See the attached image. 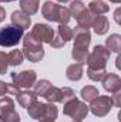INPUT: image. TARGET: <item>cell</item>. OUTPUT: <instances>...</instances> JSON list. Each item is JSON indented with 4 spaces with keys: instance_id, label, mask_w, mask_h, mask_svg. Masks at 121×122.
Segmentation results:
<instances>
[{
    "instance_id": "277c9868",
    "label": "cell",
    "mask_w": 121,
    "mask_h": 122,
    "mask_svg": "<svg viewBox=\"0 0 121 122\" xmlns=\"http://www.w3.org/2000/svg\"><path fill=\"white\" fill-rule=\"evenodd\" d=\"M108 58H110V50L105 48L104 46H97V47H94V51L87 58L88 68H91V70H104Z\"/></svg>"
},
{
    "instance_id": "d6a6232c",
    "label": "cell",
    "mask_w": 121,
    "mask_h": 122,
    "mask_svg": "<svg viewBox=\"0 0 121 122\" xmlns=\"http://www.w3.org/2000/svg\"><path fill=\"white\" fill-rule=\"evenodd\" d=\"M20 92V88L16 87L14 84H9L7 85V94H11V95H17Z\"/></svg>"
},
{
    "instance_id": "836d02e7",
    "label": "cell",
    "mask_w": 121,
    "mask_h": 122,
    "mask_svg": "<svg viewBox=\"0 0 121 122\" xmlns=\"http://www.w3.org/2000/svg\"><path fill=\"white\" fill-rule=\"evenodd\" d=\"M4 94H7V84L0 81V97H3Z\"/></svg>"
},
{
    "instance_id": "9a60e30c",
    "label": "cell",
    "mask_w": 121,
    "mask_h": 122,
    "mask_svg": "<svg viewBox=\"0 0 121 122\" xmlns=\"http://www.w3.org/2000/svg\"><path fill=\"white\" fill-rule=\"evenodd\" d=\"M20 7L23 13L31 16L38 10V0H20Z\"/></svg>"
},
{
    "instance_id": "d6986e66",
    "label": "cell",
    "mask_w": 121,
    "mask_h": 122,
    "mask_svg": "<svg viewBox=\"0 0 121 122\" xmlns=\"http://www.w3.org/2000/svg\"><path fill=\"white\" fill-rule=\"evenodd\" d=\"M44 109H46V104H40V102H37V101L33 102L30 107H27L29 115H30L31 118H34V119H38V118L43 115Z\"/></svg>"
},
{
    "instance_id": "4fadbf2b",
    "label": "cell",
    "mask_w": 121,
    "mask_h": 122,
    "mask_svg": "<svg viewBox=\"0 0 121 122\" xmlns=\"http://www.w3.org/2000/svg\"><path fill=\"white\" fill-rule=\"evenodd\" d=\"M16 97H17V102H19L22 107H24V108L30 107L31 104H33V102H36V99H37V95H36V92H34V91L19 92Z\"/></svg>"
},
{
    "instance_id": "8fae6325",
    "label": "cell",
    "mask_w": 121,
    "mask_h": 122,
    "mask_svg": "<svg viewBox=\"0 0 121 122\" xmlns=\"http://www.w3.org/2000/svg\"><path fill=\"white\" fill-rule=\"evenodd\" d=\"M103 84L104 88L110 92H117L121 88V80L116 74H105V77L103 78Z\"/></svg>"
},
{
    "instance_id": "1f68e13d",
    "label": "cell",
    "mask_w": 121,
    "mask_h": 122,
    "mask_svg": "<svg viewBox=\"0 0 121 122\" xmlns=\"http://www.w3.org/2000/svg\"><path fill=\"white\" fill-rule=\"evenodd\" d=\"M64 44H66V43L61 40L60 37H59V34H57L56 37H53V40L50 41V46H51V47H54V48H60V47H63Z\"/></svg>"
},
{
    "instance_id": "44dd1931",
    "label": "cell",
    "mask_w": 121,
    "mask_h": 122,
    "mask_svg": "<svg viewBox=\"0 0 121 122\" xmlns=\"http://www.w3.org/2000/svg\"><path fill=\"white\" fill-rule=\"evenodd\" d=\"M98 95H100V94H98V90H97L95 87H93V85H87V87H84V88L81 90V97H83V99H86L87 102L94 101Z\"/></svg>"
},
{
    "instance_id": "603a6c76",
    "label": "cell",
    "mask_w": 121,
    "mask_h": 122,
    "mask_svg": "<svg viewBox=\"0 0 121 122\" xmlns=\"http://www.w3.org/2000/svg\"><path fill=\"white\" fill-rule=\"evenodd\" d=\"M0 122H20V115L14 109L0 112Z\"/></svg>"
},
{
    "instance_id": "cb8c5ba5",
    "label": "cell",
    "mask_w": 121,
    "mask_h": 122,
    "mask_svg": "<svg viewBox=\"0 0 121 122\" xmlns=\"http://www.w3.org/2000/svg\"><path fill=\"white\" fill-rule=\"evenodd\" d=\"M107 47L110 51H114V53H118L121 48V38L118 34H113L110 36V38H107Z\"/></svg>"
},
{
    "instance_id": "2e32d148",
    "label": "cell",
    "mask_w": 121,
    "mask_h": 122,
    "mask_svg": "<svg viewBox=\"0 0 121 122\" xmlns=\"http://www.w3.org/2000/svg\"><path fill=\"white\" fill-rule=\"evenodd\" d=\"M83 77V64H73L67 68V78L71 81H78Z\"/></svg>"
},
{
    "instance_id": "ba28073f",
    "label": "cell",
    "mask_w": 121,
    "mask_h": 122,
    "mask_svg": "<svg viewBox=\"0 0 121 122\" xmlns=\"http://www.w3.org/2000/svg\"><path fill=\"white\" fill-rule=\"evenodd\" d=\"M113 107V101L111 97H105V95H98L94 101H91L90 109L91 112L97 117H104L110 112Z\"/></svg>"
},
{
    "instance_id": "3957f363",
    "label": "cell",
    "mask_w": 121,
    "mask_h": 122,
    "mask_svg": "<svg viewBox=\"0 0 121 122\" xmlns=\"http://www.w3.org/2000/svg\"><path fill=\"white\" fill-rule=\"evenodd\" d=\"M23 46H24V48H23L24 50V54L23 56H26L30 61L37 62V61H40L43 58V56H44L43 46H41V43H38L37 40H34L31 37L30 33L23 38Z\"/></svg>"
},
{
    "instance_id": "7c38bea8",
    "label": "cell",
    "mask_w": 121,
    "mask_h": 122,
    "mask_svg": "<svg viewBox=\"0 0 121 122\" xmlns=\"http://www.w3.org/2000/svg\"><path fill=\"white\" fill-rule=\"evenodd\" d=\"M95 14H93L90 10H84L81 14H78L76 19H77V23H78V27H83V29H90L93 27V24H94V20H95Z\"/></svg>"
},
{
    "instance_id": "484cf974",
    "label": "cell",
    "mask_w": 121,
    "mask_h": 122,
    "mask_svg": "<svg viewBox=\"0 0 121 122\" xmlns=\"http://www.w3.org/2000/svg\"><path fill=\"white\" fill-rule=\"evenodd\" d=\"M86 10V6L80 1V0H74V1H71V6H70V14H73L74 17H77L78 14H81L83 11Z\"/></svg>"
},
{
    "instance_id": "9c48e42d",
    "label": "cell",
    "mask_w": 121,
    "mask_h": 122,
    "mask_svg": "<svg viewBox=\"0 0 121 122\" xmlns=\"http://www.w3.org/2000/svg\"><path fill=\"white\" fill-rule=\"evenodd\" d=\"M30 34H31V37L34 40H37L38 43H49V44H50V41L54 37V31H53V29L50 26L40 24V23L33 27V30L30 31Z\"/></svg>"
},
{
    "instance_id": "8d00e7d4",
    "label": "cell",
    "mask_w": 121,
    "mask_h": 122,
    "mask_svg": "<svg viewBox=\"0 0 121 122\" xmlns=\"http://www.w3.org/2000/svg\"><path fill=\"white\" fill-rule=\"evenodd\" d=\"M57 1H60V3H66V1H68V0H57Z\"/></svg>"
},
{
    "instance_id": "f1b7e54d",
    "label": "cell",
    "mask_w": 121,
    "mask_h": 122,
    "mask_svg": "<svg viewBox=\"0 0 121 122\" xmlns=\"http://www.w3.org/2000/svg\"><path fill=\"white\" fill-rule=\"evenodd\" d=\"M9 109H14L11 98H9V97H1V98H0V112L9 111Z\"/></svg>"
},
{
    "instance_id": "83f0119b",
    "label": "cell",
    "mask_w": 121,
    "mask_h": 122,
    "mask_svg": "<svg viewBox=\"0 0 121 122\" xmlns=\"http://www.w3.org/2000/svg\"><path fill=\"white\" fill-rule=\"evenodd\" d=\"M88 77H90L93 81H103V78L105 77V68L104 70H91V68H88Z\"/></svg>"
},
{
    "instance_id": "ffe728a7",
    "label": "cell",
    "mask_w": 121,
    "mask_h": 122,
    "mask_svg": "<svg viewBox=\"0 0 121 122\" xmlns=\"http://www.w3.org/2000/svg\"><path fill=\"white\" fill-rule=\"evenodd\" d=\"M49 102H60V99H61V88H57V87H50L47 91H46V94L43 95Z\"/></svg>"
},
{
    "instance_id": "5bb4252c",
    "label": "cell",
    "mask_w": 121,
    "mask_h": 122,
    "mask_svg": "<svg viewBox=\"0 0 121 122\" xmlns=\"http://www.w3.org/2000/svg\"><path fill=\"white\" fill-rule=\"evenodd\" d=\"M57 118V108L53 104H46V109L43 112V115L38 118L40 122H54Z\"/></svg>"
},
{
    "instance_id": "52a82bcc",
    "label": "cell",
    "mask_w": 121,
    "mask_h": 122,
    "mask_svg": "<svg viewBox=\"0 0 121 122\" xmlns=\"http://www.w3.org/2000/svg\"><path fill=\"white\" fill-rule=\"evenodd\" d=\"M11 81L19 88H31L36 84V72L33 70H26L22 72H11Z\"/></svg>"
},
{
    "instance_id": "6da1fadb",
    "label": "cell",
    "mask_w": 121,
    "mask_h": 122,
    "mask_svg": "<svg viewBox=\"0 0 121 122\" xmlns=\"http://www.w3.org/2000/svg\"><path fill=\"white\" fill-rule=\"evenodd\" d=\"M74 36V48H73V57L74 60L78 61V64H86L88 58V44L91 40V34L87 29L83 27H76V30H73Z\"/></svg>"
},
{
    "instance_id": "4dcf8cb0",
    "label": "cell",
    "mask_w": 121,
    "mask_h": 122,
    "mask_svg": "<svg viewBox=\"0 0 121 122\" xmlns=\"http://www.w3.org/2000/svg\"><path fill=\"white\" fill-rule=\"evenodd\" d=\"M7 67H9V62H7V54L0 51V74H6L7 72Z\"/></svg>"
},
{
    "instance_id": "ac0fdd59",
    "label": "cell",
    "mask_w": 121,
    "mask_h": 122,
    "mask_svg": "<svg viewBox=\"0 0 121 122\" xmlns=\"http://www.w3.org/2000/svg\"><path fill=\"white\" fill-rule=\"evenodd\" d=\"M88 10H90L93 14H95V16H101V14L107 13V11L110 10V7H108V4H105L104 1L94 0V1L90 3V9H88Z\"/></svg>"
},
{
    "instance_id": "e575fe53",
    "label": "cell",
    "mask_w": 121,
    "mask_h": 122,
    "mask_svg": "<svg viewBox=\"0 0 121 122\" xmlns=\"http://www.w3.org/2000/svg\"><path fill=\"white\" fill-rule=\"evenodd\" d=\"M6 19V11H4V9L0 6V21H3Z\"/></svg>"
},
{
    "instance_id": "f546056e",
    "label": "cell",
    "mask_w": 121,
    "mask_h": 122,
    "mask_svg": "<svg viewBox=\"0 0 121 122\" xmlns=\"http://www.w3.org/2000/svg\"><path fill=\"white\" fill-rule=\"evenodd\" d=\"M74 98V91L71 90V88H68V87H64V88H61V99L60 102H68L70 99H73Z\"/></svg>"
},
{
    "instance_id": "8992f818",
    "label": "cell",
    "mask_w": 121,
    "mask_h": 122,
    "mask_svg": "<svg viewBox=\"0 0 121 122\" xmlns=\"http://www.w3.org/2000/svg\"><path fill=\"white\" fill-rule=\"evenodd\" d=\"M64 115L73 118L74 121H81L83 118L87 117V112H88V108L86 104H83L81 101H78L77 98H73L70 99L68 102L64 104V109H63Z\"/></svg>"
},
{
    "instance_id": "4316f807",
    "label": "cell",
    "mask_w": 121,
    "mask_h": 122,
    "mask_svg": "<svg viewBox=\"0 0 121 122\" xmlns=\"http://www.w3.org/2000/svg\"><path fill=\"white\" fill-rule=\"evenodd\" d=\"M33 87H34V92H36V95H44L46 91L51 87V84H50L47 80H41V81H38L37 84H34Z\"/></svg>"
},
{
    "instance_id": "d590c367",
    "label": "cell",
    "mask_w": 121,
    "mask_h": 122,
    "mask_svg": "<svg viewBox=\"0 0 121 122\" xmlns=\"http://www.w3.org/2000/svg\"><path fill=\"white\" fill-rule=\"evenodd\" d=\"M110 1H114V3H120L121 0H110Z\"/></svg>"
},
{
    "instance_id": "5b68a950",
    "label": "cell",
    "mask_w": 121,
    "mask_h": 122,
    "mask_svg": "<svg viewBox=\"0 0 121 122\" xmlns=\"http://www.w3.org/2000/svg\"><path fill=\"white\" fill-rule=\"evenodd\" d=\"M23 31L22 29L16 27V26H7L4 29H0V46L1 47H13L16 44H19V41L23 37Z\"/></svg>"
},
{
    "instance_id": "d4e9b609",
    "label": "cell",
    "mask_w": 121,
    "mask_h": 122,
    "mask_svg": "<svg viewBox=\"0 0 121 122\" xmlns=\"http://www.w3.org/2000/svg\"><path fill=\"white\" fill-rule=\"evenodd\" d=\"M57 34H59V37H60L64 43H67L68 40H71V38H73V30H71L70 27H67L66 24H60Z\"/></svg>"
},
{
    "instance_id": "7402d4cb",
    "label": "cell",
    "mask_w": 121,
    "mask_h": 122,
    "mask_svg": "<svg viewBox=\"0 0 121 122\" xmlns=\"http://www.w3.org/2000/svg\"><path fill=\"white\" fill-rule=\"evenodd\" d=\"M23 58H24V56H23V53L20 50H13V51H10L7 54L9 65H20L23 62Z\"/></svg>"
},
{
    "instance_id": "7a4b0ae2",
    "label": "cell",
    "mask_w": 121,
    "mask_h": 122,
    "mask_svg": "<svg viewBox=\"0 0 121 122\" xmlns=\"http://www.w3.org/2000/svg\"><path fill=\"white\" fill-rule=\"evenodd\" d=\"M41 13L43 16L50 20V21H57L60 24H67L68 20H70V11L68 9L63 7L60 4H56L53 1H46L43 4V9H41Z\"/></svg>"
},
{
    "instance_id": "74e56055",
    "label": "cell",
    "mask_w": 121,
    "mask_h": 122,
    "mask_svg": "<svg viewBox=\"0 0 121 122\" xmlns=\"http://www.w3.org/2000/svg\"><path fill=\"white\" fill-rule=\"evenodd\" d=\"M0 1H11V0H0Z\"/></svg>"
},
{
    "instance_id": "30bf717a",
    "label": "cell",
    "mask_w": 121,
    "mask_h": 122,
    "mask_svg": "<svg viewBox=\"0 0 121 122\" xmlns=\"http://www.w3.org/2000/svg\"><path fill=\"white\" fill-rule=\"evenodd\" d=\"M11 24L22 29V30H26L30 27V16H27L26 13L23 11H13L11 14Z\"/></svg>"
},
{
    "instance_id": "e0dca14e",
    "label": "cell",
    "mask_w": 121,
    "mask_h": 122,
    "mask_svg": "<svg viewBox=\"0 0 121 122\" xmlns=\"http://www.w3.org/2000/svg\"><path fill=\"white\" fill-rule=\"evenodd\" d=\"M93 27H94V31H95L97 34H104V33H107L108 27H110L107 17H104V16H97L95 20H94Z\"/></svg>"
}]
</instances>
